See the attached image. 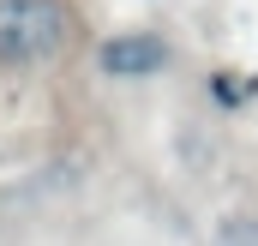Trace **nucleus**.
Returning a JSON list of instances; mask_svg holds the SVG:
<instances>
[{
  "instance_id": "3",
  "label": "nucleus",
  "mask_w": 258,
  "mask_h": 246,
  "mask_svg": "<svg viewBox=\"0 0 258 246\" xmlns=\"http://www.w3.org/2000/svg\"><path fill=\"white\" fill-rule=\"evenodd\" d=\"M216 246H258V216H222L216 222Z\"/></svg>"
},
{
  "instance_id": "1",
  "label": "nucleus",
  "mask_w": 258,
  "mask_h": 246,
  "mask_svg": "<svg viewBox=\"0 0 258 246\" xmlns=\"http://www.w3.org/2000/svg\"><path fill=\"white\" fill-rule=\"evenodd\" d=\"M72 48L66 0H0V72H36Z\"/></svg>"
},
{
  "instance_id": "2",
  "label": "nucleus",
  "mask_w": 258,
  "mask_h": 246,
  "mask_svg": "<svg viewBox=\"0 0 258 246\" xmlns=\"http://www.w3.org/2000/svg\"><path fill=\"white\" fill-rule=\"evenodd\" d=\"M96 60H102V72H114V78H132V72H162V66H168V42H162V36H150V30H126V36H108Z\"/></svg>"
}]
</instances>
